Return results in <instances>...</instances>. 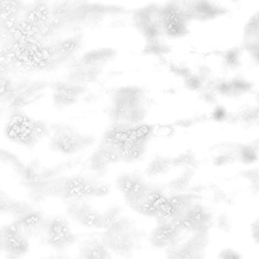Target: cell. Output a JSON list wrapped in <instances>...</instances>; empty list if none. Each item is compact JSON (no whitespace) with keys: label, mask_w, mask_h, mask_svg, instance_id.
<instances>
[{"label":"cell","mask_w":259,"mask_h":259,"mask_svg":"<svg viewBox=\"0 0 259 259\" xmlns=\"http://www.w3.org/2000/svg\"><path fill=\"white\" fill-rule=\"evenodd\" d=\"M104 229L101 238L111 254L121 257L134 255L142 247L144 233L122 207L113 205L103 211Z\"/></svg>","instance_id":"cell-1"},{"label":"cell","mask_w":259,"mask_h":259,"mask_svg":"<svg viewBox=\"0 0 259 259\" xmlns=\"http://www.w3.org/2000/svg\"><path fill=\"white\" fill-rule=\"evenodd\" d=\"M151 108L146 91L138 86H125L115 91L109 115L113 123L139 125L143 123Z\"/></svg>","instance_id":"cell-2"},{"label":"cell","mask_w":259,"mask_h":259,"mask_svg":"<svg viewBox=\"0 0 259 259\" xmlns=\"http://www.w3.org/2000/svg\"><path fill=\"white\" fill-rule=\"evenodd\" d=\"M151 128L139 125L113 123L104 133L103 141L119 151L122 162L136 163L143 158L151 136Z\"/></svg>","instance_id":"cell-3"},{"label":"cell","mask_w":259,"mask_h":259,"mask_svg":"<svg viewBox=\"0 0 259 259\" xmlns=\"http://www.w3.org/2000/svg\"><path fill=\"white\" fill-rule=\"evenodd\" d=\"M61 166L62 172L56 183L54 198L65 201L89 199L105 196L110 192V186L100 180L101 177L83 172L68 174L64 163Z\"/></svg>","instance_id":"cell-4"},{"label":"cell","mask_w":259,"mask_h":259,"mask_svg":"<svg viewBox=\"0 0 259 259\" xmlns=\"http://www.w3.org/2000/svg\"><path fill=\"white\" fill-rule=\"evenodd\" d=\"M0 198L2 213L12 217L29 239H40L48 217L34 204L11 198L4 191H1Z\"/></svg>","instance_id":"cell-5"},{"label":"cell","mask_w":259,"mask_h":259,"mask_svg":"<svg viewBox=\"0 0 259 259\" xmlns=\"http://www.w3.org/2000/svg\"><path fill=\"white\" fill-rule=\"evenodd\" d=\"M50 148L64 155H75L90 148L95 142L93 135L81 131L67 122L50 125Z\"/></svg>","instance_id":"cell-6"},{"label":"cell","mask_w":259,"mask_h":259,"mask_svg":"<svg viewBox=\"0 0 259 259\" xmlns=\"http://www.w3.org/2000/svg\"><path fill=\"white\" fill-rule=\"evenodd\" d=\"M6 135L12 142L31 148L48 137L50 125L22 111L14 112L6 125Z\"/></svg>","instance_id":"cell-7"},{"label":"cell","mask_w":259,"mask_h":259,"mask_svg":"<svg viewBox=\"0 0 259 259\" xmlns=\"http://www.w3.org/2000/svg\"><path fill=\"white\" fill-rule=\"evenodd\" d=\"M167 198L158 185L147 182L142 189L127 203L132 210L146 217H160Z\"/></svg>","instance_id":"cell-8"},{"label":"cell","mask_w":259,"mask_h":259,"mask_svg":"<svg viewBox=\"0 0 259 259\" xmlns=\"http://www.w3.org/2000/svg\"><path fill=\"white\" fill-rule=\"evenodd\" d=\"M40 239L53 249L62 251L73 245L77 238L64 218L53 216L47 218Z\"/></svg>","instance_id":"cell-9"},{"label":"cell","mask_w":259,"mask_h":259,"mask_svg":"<svg viewBox=\"0 0 259 259\" xmlns=\"http://www.w3.org/2000/svg\"><path fill=\"white\" fill-rule=\"evenodd\" d=\"M66 212L69 218L81 227L95 230L104 229V215L89 199L66 201Z\"/></svg>","instance_id":"cell-10"},{"label":"cell","mask_w":259,"mask_h":259,"mask_svg":"<svg viewBox=\"0 0 259 259\" xmlns=\"http://www.w3.org/2000/svg\"><path fill=\"white\" fill-rule=\"evenodd\" d=\"M0 235L1 250L10 258H19L29 251L30 239L16 221L4 225Z\"/></svg>","instance_id":"cell-11"},{"label":"cell","mask_w":259,"mask_h":259,"mask_svg":"<svg viewBox=\"0 0 259 259\" xmlns=\"http://www.w3.org/2000/svg\"><path fill=\"white\" fill-rule=\"evenodd\" d=\"M122 162L119 151L107 142H102L93 151L87 160L91 172L99 177H104L113 165Z\"/></svg>","instance_id":"cell-12"},{"label":"cell","mask_w":259,"mask_h":259,"mask_svg":"<svg viewBox=\"0 0 259 259\" xmlns=\"http://www.w3.org/2000/svg\"><path fill=\"white\" fill-rule=\"evenodd\" d=\"M178 237V228L174 222L161 218L155 228L151 231L149 242L154 248L168 249L175 245Z\"/></svg>","instance_id":"cell-13"},{"label":"cell","mask_w":259,"mask_h":259,"mask_svg":"<svg viewBox=\"0 0 259 259\" xmlns=\"http://www.w3.org/2000/svg\"><path fill=\"white\" fill-rule=\"evenodd\" d=\"M84 91L85 89L82 84L72 81L57 84L53 95L54 105L61 110L75 105L84 93Z\"/></svg>","instance_id":"cell-14"},{"label":"cell","mask_w":259,"mask_h":259,"mask_svg":"<svg viewBox=\"0 0 259 259\" xmlns=\"http://www.w3.org/2000/svg\"><path fill=\"white\" fill-rule=\"evenodd\" d=\"M146 183L147 180L140 174L128 172L121 174L116 179V186L127 202L142 189Z\"/></svg>","instance_id":"cell-15"},{"label":"cell","mask_w":259,"mask_h":259,"mask_svg":"<svg viewBox=\"0 0 259 259\" xmlns=\"http://www.w3.org/2000/svg\"><path fill=\"white\" fill-rule=\"evenodd\" d=\"M78 257L81 258H109L111 252L101 238H89L78 245Z\"/></svg>","instance_id":"cell-16"},{"label":"cell","mask_w":259,"mask_h":259,"mask_svg":"<svg viewBox=\"0 0 259 259\" xmlns=\"http://www.w3.org/2000/svg\"><path fill=\"white\" fill-rule=\"evenodd\" d=\"M116 56V52L111 49H97L84 54L82 60L84 64L91 66H101L107 64Z\"/></svg>","instance_id":"cell-17"},{"label":"cell","mask_w":259,"mask_h":259,"mask_svg":"<svg viewBox=\"0 0 259 259\" xmlns=\"http://www.w3.org/2000/svg\"><path fill=\"white\" fill-rule=\"evenodd\" d=\"M169 160L160 155L155 156L150 161L145 169V174L150 178L158 177L165 174L169 166Z\"/></svg>","instance_id":"cell-18"}]
</instances>
